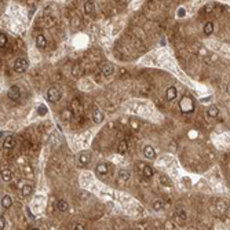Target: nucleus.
<instances>
[{"mask_svg": "<svg viewBox=\"0 0 230 230\" xmlns=\"http://www.w3.org/2000/svg\"><path fill=\"white\" fill-rule=\"evenodd\" d=\"M229 91H230V87H229Z\"/></svg>", "mask_w": 230, "mask_h": 230, "instance_id": "nucleus-31", "label": "nucleus"}, {"mask_svg": "<svg viewBox=\"0 0 230 230\" xmlns=\"http://www.w3.org/2000/svg\"><path fill=\"white\" fill-rule=\"evenodd\" d=\"M73 229L75 230H83V229H86V227H84V224H75V227H73Z\"/></svg>", "mask_w": 230, "mask_h": 230, "instance_id": "nucleus-28", "label": "nucleus"}, {"mask_svg": "<svg viewBox=\"0 0 230 230\" xmlns=\"http://www.w3.org/2000/svg\"><path fill=\"white\" fill-rule=\"evenodd\" d=\"M95 171H97L99 175H106V174H108V164H105V163L97 164V167H95Z\"/></svg>", "mask_w": 230, "mask_h": 230, "instance_id": "nucleus-15", "label": "nucleus"}, {"mask_svg": "<svg viewBox=\"0 0 230 230\" xmlns=\"http://www.w3.org/2000/svg\"><path fill=\"white\" fill-rule=\"evenodd\" d=\"M176 215H178V218H180L182 221H186V218H187V216H186V212H185L183 210L176 211Z\"/></svg>", "mask_w": 230, "mask_h": 230, "instance_id": "nucleus-26", "label": "nucleus"}, {"mask_svg": "<svg viewBox=\"0 0 230 230\" xmlns=\"http://www.w3.org/2000/svg\"><path fill=\"white\" fill-rule=\"evenodd\" d=\"M117 176H119V179L121 180V182H125V180H128L131 178L130 172L127 171V169H120L119 174H117Z\"/></svg>", "mask_w": 230, "mask_h": 230, "instance_id": "nucleus-18", "label": "nucleus"}, {"mask_svg": "<svg viewBox=\"0 0 230 230\" xmlns=\"http://www.w3.org/2000/svg\"><path fill=\"white\" fill-rule=\"evenodd\" d=\"M202 32H204V35H207V36H210V35H212V32H213V24L211 22H207L204 25V28H202Z\"/></svg>", "mask_w": 230, "mask_h": 230, "instance_id": "nucleus-19", "label": "nucleus"}, {"mask_svg": "<svg viewBox=\"0 0 230 230\" xmlns=\"http://www.w3.org/2000/svg\"><path fill=\"white\" fill-rule=\"evenodd\" d=\"M101 70H102V73H103V76L105 77H110L112 75H113V72H114V69H113V66H112L110 64H103L102 66H101Z\"/></svg>", "mask_w": 230, "mask_h": 230, "instance_id": "nucleus-9", "label": "nucleus"}, {"mask_svg": "<svg viewBox=\"0 0 230 230\" xmlns=\"http://www.w3.org/2000/svg\"><path fill=\"white\" fill-rule=\"evenodd\" d=\"M36 46L39 48H42V50L47 47V39H46L44 35L40 33V35H37V36H36Z\"/></svg>", "mask_w": 230, "mask_h": 230, "instance_id": "nucleus-11", "label": "nucleus"}, {"mask_svg": "<svg viewBox=\"0 0 230 230\" xmlns=\"http://www.w3.org/2000/svg\"><path fill=\"white\" fill-rule=\"evenodd\" d=\"M61 91H59L58 88H55V87H51V88H48L47 91V95H46V98H47L48 102L51 103H57L59 99H61Z\"/></svg>", "mask_w": 230, "mask_h": 230, "instance_id": "nucleus-2", "label": "nucleus"}, {"mask_svg": "<svg viewBox=\"0 0 230 230\" xmlns=\"http://www.w3.org/2000/svg\"><path fill=\"white\" fill-rule=\"evenodd\" d=\"M0 229H2V230L6 229V219H4V216L0 218Z\"/></svg>", "mask_w": 230, "mask_h": 230, "instance_id": "nucleus-27", "label": "nucleus"}, {"mask_svg": "<svg viewBox=\"0 0 230 230\" xmlns=\"http://www.w3.org/2000/svg\"><path fill=\"white\" fill-rule=\"evenodd\" d=\"M183 14H185V11H183V10H180V11H178V15H180V17H182Z\"/></svg>", "mask_w": 230, "mask_h": 230, "instance_id": "nucleus-30", "label": "nucleus"}, {"mask_svg": "<svg viewBox=\"0 0 230 230\" xmlns=\"http://www.w3.org/2000/svg\"><path fill=\"white\" fill-rule=\"evenodd\" d=\"M92 11H94V3H92V2H87V3L84 4V13L90 15Z\"/></svg>", "mask_w": 230, "mask_h": 230, "instance_id": "nucleus-23", "label": "nucleus"}, {"mask_svg": "<svg viewBox=\"0 0 230 230\" xmlns=\"http://www.w3.org/2000/svg\"><path fill=\"white\" fill-rule=\"evenodd\" d=\"M164 208V202L161 201V200H156V201H153V210L154 211H161Z\"/></svg>", "mask_w": 230, "mask_h": 230, "instance_id": "nucleus-24", "label": "nucleus"}, {"mask_svg": "<svg viewBox=\"0 0 230 230\" xmlns=\"http://www.w3.org/2000/svg\"><path fill=\"white\" fill-rule=\"evenodd\" d=\"M141 169H142V175H143L145 178H152L153 175H154V169L152 168L150 165H147V164H143V165H141Z\"/></svg>", "mask_w": 230, "mask_h": 230, "instance_id": "nucleus-8", "label": "nucleus"}, {"mask_svg": "<svg viewBox=\"0 0 230 230\" xmlns=\"http://www.w3.org/2000/svg\"><path fill=\"white\" fill-rule=\"evenodd\" d=\"M11 178H13V174L9 168L2 169V180H3V182H10Z\"/></svg>", "mask_w": 230, "mask_h": 230, "instance_id": "nucleus-16", "label": "nucleus"}, {"mask_svg": "<svg viewBox=\"0 0 230 230\" xmlns=\"http://www.w3.org/2000/svg\"><path fill=\"white\" fill-rule=\"evenodd\" d=\"M13 205V200L10 196H3V198H2V207L3 208H10Z\"/></svg>", "mask_w": 230, "mask_h": 230, "instance_id": "nucleus-21", "label": "nucleus"}, {"mask_svg": "<svg viewBox=\"0 0 230 230\" xmlns=\"http://www.w3.org/2000/svg\"><path fill=\"white\" fill-rule=\"evenodd\" d=\"M15 145H17V141H15L14 135H9L7 138L3 139V147L4 149H14Z\"/></svg>", "mask_w": 230, "mask_h": 230, "instance_id": "nucleus-7", "label": "nucleus"}, {"mask_svg": "<svg viewBox=\"0 0 230 230\" xmlns=\"http://www.w3.org/2000/svg\"><path fill=\"white\" fill-rule=\"evenodd\" d=\"M91 117H92V121H94L95 124H101V123L103 121V119H105V117H103V113L97 108V106L92 108V116Z\"/></svg>", "mask_w": 230, "mask_h": 230, "instance_id": "nucleus-6", "label": "nucleus"}, {"mask_svg": "<svg viewBox=\"0 0 230 230\" xmlns=\"http://www.w3.org/2000/svg\"><path fill=\"white\" fill-rule=\"evenodd\" d=\"M128 150V143L127 141H120L119 142V146H117V153L119 154H125Z\"/></svg>", "mask_w": 230, "mask_h": 230, "instance_id": "nucleus-14", "label": "nucleus"}, {"mask_svg": "<svg viewBox=\"0 0 230 230\" xmlns=\"http://www.w3.org/2000/svg\"><path fill=\"white\" fill-rule=\"evenodd\" d=\"M28 66H29V62L26 61L25 58H18L14 61V70L18 73L25 72V70L28 69Z\"/></svg>", "mask_w": 230, "mask_h": 230, "instance_id": "nucleus-3", "label": "nucleus"}, {"mask_svg": "<svg viewBox=\"0 0 230 230\" xmlns=\"http://www.w3.org/2000/svg\"><path fill=\"white\" fill-rule=\"evenodd\" d=\"M158 182H160L163 186H168V187H171V186H172L171 179H169L167 175H160V178H158Z\"/></svg>", "mask_w": 230, "mask_h": 230, "instance_id": "nucleus-20", "label": "nucleus"}, {"mask_svg": "<svg viewBox=\"0 0 230 230\" xmlns=\"http://www.w3.org/2000/svg\"><path fill=\"white\" fill-rule=\"evenodd\" d=\"M57 208H58V211H61V212H66V211L69 210V204H68V201H65V200H58Z\"/></svg>", "mask_w": 230, "mask_h": 230, "instance_id": "nucleus-17", "label": "nucleus"}, {"mask_svg": "<svg viewBox=\"0 0 230 230\" xmlns=\"http://www.w3.org/2000/svg\"><path fill=\"white\" fill-rule=\"evenodd\" d=\"M7 97L10 98L11 101H18L21 97V91H20V87L17 86H11L7 91Z\"/></svg>", "mask_w": 230, "mask_h": 230, "instance_id": "nucleus-5", "label": "nucleus"}, {"mask_svg": "<svg viewBox=\"0 0 230 230\" xmlns=\"http://www.w3.org/2000/svg\"><path fill=\"white\" fill-rule=\"evenodd\" d=\"M32 191H33V187H32V185H28V183H25V185L22 186V189H21V193H22L24 196H31Z\"/></svg>", "mask_w": 230, "mask_h": 230, "instance_id": "nucleus-22", "label": "nucleus"}, {"mask_svg": "<svg viewBox=\"0 0 230 230\" xmlns=\"http://www.w3.org/2000/svg\"><path fill=\"white\" fill-rule=\"evenodd\" d=\"M7 43H9V37H7V35L0 33V48L6 47Z\"/></svg>", "mask_w": 230, "mask_h": 230, "instance_id": "nucleus-25", "label": "nucleus"}, {"mask_svg": "<svg viewBox=\"0 0 230 230\" xmlns=\"http://www.w3.org/2000/svg\"><path fill=\"white\" fill-rule=\"evenodd\" d=\"M207 114H208V117H211V119H216V117L219 116L218 106H215V105L210 106V108H208V110H207Z\"/></svg>", "mask_w": 230, "mask_h": 230, "instance_id": "nucleus-13", "label": "nucleus"}, {"mask_svg": "<svg viewBox=\"0 0 230 230\" xmlns=\"http://www.w3.org/2000/svg\"><path fill=\"white\" fill-rule=\"evenodd\" d=\"M79 165L80 167H86L88 165V163L91 161V153L88 152V150H84V152H81L80 154H79Z\"/></svg>", "mask_w": 230, "mask_h": 230, "instance_id": "nucleus-4", "label": "nucleus"}, {"mask_svg": "<svg viewBox=\"0 0 230 230\" xmlns=\"http://www.w3.org/2000/svg\"><path fill=\"white\" fill-rule=\"evenodd\" d=\"M143 156L146 158H154L156 157V150L150 145H145L143 146Z\"/></svg>", "mask_w": 230, "mask_h": 230, "instance_id": "nucleus-10", "label": "nucleus"}, {"mask_svg": "<svg viewBox=\"0 0 230 230\" xmlns=\"http://www.w3.org/2000/svg\"><path fill=\"white\" fill-rule=\"evenodd\" d=\"M212 10H213V6H211V4H210V6H207V9H205L204 11L208 14V13H211V11H212Z\"/></svg>", "mask_w": 230, "mask_h": 230, "instance_id": "nucleus-29", "label": "nucleus"}, {"mask_svg": "<svg viewBox=\"0 0 230 230\" xmlns=\"http://www.w3.org/2000/svg\"><path fill=\"white\" fill-rule=\"evenodd\" d=\"M176 95H178V91L175 87H168V88L165 90V98L168 101H174L175 98H176Z\"/></svg>", "mask_w": 230, "mask_h": 230, "instance_id": "nucleus-12", "label": "nucleus"}, {"mask_svg": "<svg viewBox=\"0 0 230 230\" xmlns=\"http://www.w3.org/2000/svg\"><path fill=\"white\" fill-rule=\"evenodd\" d=\"M179 109H180V112L185 114L191 113V112L194 110V101L191 99L189 95H185V97H182V99H180V102H179Z\"/></svg>", "mask_w": 230, "mask_h": 230, "instance_id": "nucleus-1", "label": "nucleus"}]
</instances>
